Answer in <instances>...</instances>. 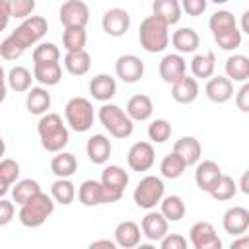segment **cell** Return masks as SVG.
Segmentation results:
<instances>
[{"mask_svg":"<svg viewBox=\"0 0 249 249\" xmlns=\"http://www.w3.org/2000/svg\"><path fill=\"white\" fill-rule=\"evenodd\" d=\"M37 132L41 138V146L51 154L62 152L70 140L68 128L58 113H45L37 123Z\"/></svg>","mask_w":249,"mask_h":249,"instance_id":"obj_1","label":"cell"},{"mask_svg":"<svg viewBox=\"0 0 249 249\" xmlns=\"http://www.w3.org/2000/svg\"><path fill=\"white\" fill-rule=\"evenodd\" d=\"M138 39L144 51L161 53L169 43V23L156 14L144 18L138 29Z\"/></svg>","mask_w":249,"mask_h":249,"instance_id":"obj_2","label":"cell"},{"mask_svg":"<svg viewBox=\"0 0 249 249\" xmlns=\"http://www.w3.org/2000/svg\"><path fill=\"white\" fill-rule=\"evenodd\" d=\"M54 198H53V195L49 196L47 193H39L37 196H33L29 202H25V204H21L19 206V214H18V218H19V222L25 226V228H39V226H43L45 222H47V218L54 212Z\"/></svg>","mask_w":249,"mask_h":249,"instance_id":"obj_3","label":"cell"},{"mask_svg":"<svg viewBox=\"0 0 249 249\" xmlns=\"http://www.w3.org/2000/svg\"><path fill=\"white\" fill-rule=\"evenodd\" d=\"M97 119L115 138H128L134 130V121L128 117L126 111H123L115 103H103L99 107Z\"/></svg>","mask_w":249,"mask_h":249,"instance_id":"obj_4","label":"cell"},{"mask_svg":"<svg viewBox=\"0 0 249 249\" xmlns=\"http://www.w3.org/2000/svg\"><path fill=\"white\" fill-rule=\"evenodd\" d=\"M47 31H49V23L43 16H29V18L21 19V23L10 33V37L25 53L29 47L39 45V41L47 35Z\"/></svg>","mask_w":249,"mask_h":249,"instance_id":"obj_5","label":"cell"},{"mask_svg":"<svg viewBox=\"0 0 249 249\" xmlns=\"http://www.w3.org/2000/svg\"><path fill=\"white\" fill-rule=\"evenodd\" d=\"M66 124L76 132H88L93 126V105L86 97H72L64 105Z\"/></svg>","mask_w":249,"mask_h":249,"instance_id":"obj_6","label":"cell"},{"mask_svg":"<svg viewBox=\"0 0 249 249\" xmlns=\"http://www.w3.org/2000/svg\"><path fill=\"white\" fill-rule=\"evenodd\" d=\"M163 193H165L163 181L160 177H156V175H146V177H142L138 181L132 196H134L136 206L146 208V210H152V208H156V204L161 202Z\"/></svg>","mask_w":249,"mask_h":249,"instance_id":"obj_7","label":"cell"},{"mask_svg":"<svg viewBox=\"0 0 249 249\" xmlns=\"http://www.w3.org/2000/svg\"><path fill=\"white\" fill-rule=\"evenodd\" d=\"M101 185H103V196L105 204L121 200L126 185H128V173L121 165H107L101 171Z\"/></svg>","mask_w":249,"mask_h":249,"instance_id":"obj_8","label":"cell"},{"mask_svg":"<svg viewBox=\"0 0 249 249\" xmlns=\"http://www.w3.org/2000/svg\"><path fill=\"white\" fill-rule=\"evenodd\" d=\"M58 18L64 27H86L89 21V8L82 0H66L58 10Z\"/></svg>","mask_w":249,"mask_h":249,"instance_id":"obj_9","label":"cell"},{"mask_svg":"<svg viewBox=\"0 0 249 249\" xmlns=\"http://www.w3.org/2000/svg\"><path fill=\"white\" fill-rule=\"evenodd\" d=\"M189 239H191V245L195 249H220L222 247V239L218 237L214 226L210 222H204V220L191 226Z\"/></svg>","mask_w":249,"mask_h":249,"instance_id":"obj_10","label":"cell"},{"mask_svg":"<svg viewBox=\"0 0 249 249\" xmlns=\"http://www.w3.org/2000/svg\"><path fill=\"white\" fill-rule=\"evenodd\" d=\"M156 161V152L150 142H134L126 154V163L132 171H148Z\"/></svg>","mask_w":249,"mask_h":249,"instance_id":"obj_11","label":"cell"},{"mask_svg":"<svg viewBox=\"0 0 249 249\" xmlns=\"http://www.w3.org/2000/svg\"><path fill=\"white\" fill-rule=\"evenodd\" d=\"M115 74L124 84H136L144 76V62L136 54H121L115 62Z\"/></svg>","mask_w":249,"mask_h":249,"instance_id":"obj_12","label":"cell"},{"mask_svg":"<svg viewBox=\"0 0 249 249\" xmlns=\"http://www.w3.org/2000/svg\"><path fill=\"white\" fill-rule=\"evenodd\" d=\"M101 25L109 37H123L130 27V16L123 8H111L103 14Z\"/></svg>","mask_w":249,"mask_h":249,"instance_id":"obj_13","label":"cell"},{"mask_svg":"<svg viewBox=\"0 0 249 249\" xmlns=\"http://www.w3.org/2000/svg\"><path fill=\"white\" fill-rule=\"evenodd\" d=\"M222 226L226 233L231 235H243L249 230V210L243 206H231L222 216Z\"/></svg>","mask_w":249,"mask_h":249,"instance_id":"obj_14","label":"cell"},{"mask_svg":"<svg viewBox=\"0 0 249 249\" xmlns=\"http://www.w3.org/2000/svg\"><path fill=\"white\" fill-rule=\"evenodd\" d=\"M187 74V62L181 54L177 53H171V54H165L160 62V76L165 84H175L177 80H181L183 76Z\"/></svg>","mask_w":249,"mask_h":249,"instance_id":"obj_15","label":"cell"},{"mask_svg":"<svg viewBox=\"0 0 249 249\" xmlns=\"http://www.w3.org/2000/svg\"><path fill=\"white\" fill-rule=\"evenodd\" d=\"M142 233L144 237H148L150 241H161L167 235V228H169V220L161 214V212H148L142 222H140Z\"/></svg>","mask_w":249,"mask_h":249,"instance_id":"obj_16","label":"cell"},{"mask_svg":"<svg viewBox=\"0 0 249 249\" xmlns=\"http://www.w3.org/2000/svg\"><path fill=\"white\" fill-rule=\"evenodd\" d=\"M204 93L212 103H226L233 97V82L228 76H212L206 82Z\"/></svg>","mask_w":249,"mask_h":249,"instance_id":"obj_17","label":"cell"},{"mask_svg":"<svg viewBox=\"0 0 249 249\" xmlns=\"http://www.w3.org/2000/svg\"><path fill=\"white\" fill-rule=\"evenodd\" d=\"M222 177V169H220V165L216 163V161H212V160H204V161H200L198 165H196V169H195V183H196V187L200 189V191H204V193H210V189L216 185V181Z\"/></svg>","mask_w":249,"mask_h":249,"instance_id":"obj_18","label":"cell"},{"mask_svg":"<svg viewBox=\"0 0 249 249\" xmlns=\"http://www.w3.org/2000/svg\"><path fill=\"white\" fill-rule=\"evenodd\" d=\"M111 140L105 136V134H93L88 138V144H86V152H88V158L91 163L95 165H103L109 156H111Z\"/></svg>","mask_w":249,"mask_h":249,"instance_id":"obj_19","label":"cell"},{"mask_svg":"<svg viewBox=\"0 0 249 249\" xmlns=\"http://www.w3.org/2000/svg\"><path fill=\"white\" fill-rule=\"evenodd\" d=\"M142 228L132 222V220H124L121 222L117 228H115V241L119 247L123 249H132L140 243V237H142Z\"/></svg>","mask_w":249,"mask_h":249,"instance_id":"obj_20","label":"cell"},{"mask_svg":"<svg viewBox=\"0 0 249 249\" xmlns=\"http://www.w3.org/2000/svg\"><path fill=\"white\" fill-rule=\"evenodd\" d=\"M171 97L177 103H183V105L193 103L198 97V82H196V78L185 74L181 80H177L171 86Z\"/></svg>","mask_w":249,"mask_h":249,"instance_id":"obj_21","label":"cell"},{"mask_svg":"<svg viewBox=\"0 0 249 249\" xmlns=\"http://www.w3.org/2000/svg\"><path fill=\"white\" fill-rule=\"evenodd\" d=\"M89 93L97 101H109L117 93V82L109 74H97L89 80Z\"/></svg>","mask_w":249,"mask_h":249,"instance_id":"obj_22","label":"cell"},{"mask_svg":"<svg viewBox=\"0 0 249 249\" xmlns=\"http://www.w3.org/2000/svg\"><path fill=\"white\" fill-rule=\"evenodd\" d=\"M173 152L177 156H181V160L189 165L198 163L200 156H202V146L195 136H181L175 144H173Z\"/></svg>","mask_w":249,"mask_h":249,"instance_id":"obj_23","label":"cell"},{"mask_svg":"<svg viewBox=\"0 0 249 249\" xmlns=\"http://www.w3.org/2000/svg\"><path fill=\"white\" fill-rule=\"evenodd\" d=\"M78 200H80L84 206L105 204V196H103V185H101V181L86 179V181L78 187Z\"/></svg>","mask_w":249,"mask_h":249,"instance_id":"obj_24","label":"cell"},{"mask_svg":"<svg viewBox=\"0 0 249 249\" xmlns=\"http://www.w3.org/2000/svg\"><path fill=\"white\" fill-rule=\"evenodd\" d=\"M126 113L132 121H148L154 113V103L148 95L136 93L126 101Z\"/></svg>","mask_w":249,"mask_h":249,"instance_id":"obj_25","label":"cell"},{"mask_svg":"<svg viewBox=\"0 0 249 249\" xmlns=\"http://www.w3.org/2000/svg\"><path fill=\"white\" fill-rule=\"evenodd\" d=\"M171 43L179 53H195L200 45V37L193 27H179L173 31Z\"/></svg>","mask_w":249,"mask_h":249,"instance_id":"obj_26","label":"cell"},{"mask_svg":"<svg viewBox=\"0 0 249 249\" xmlns=\"http://www.w3.org/2000/svg\"><path fill=\"white\" fill-rule=\"evenodd\" d=\"M64 68L72 76H84V74H88L89 68H91V56H89V53L86 49L66 53V56H64Z\"/></svg>","mask_w":249,"mask_h":249,"instance_id":"obj_27","label":"cell"},{"mask_svg":"<svg viewBox=\"0 0 249 249\" xmlns=\"http://www.w3.org/2000/svg\"><path fill=\"white\" fill-rule=\"evenodd\" d=\"M33 76L39 84L43 86H56L62 78V68L60 62H41V64H33Z\"/></svg>","mask_w":249,"mask_h":249,"instance_id":"obj_28","label":"cell"},{"mask_svg":"<svg viewBox=\"0 0 249 249\" xmlns=\"http://www.w3.org/2000/svg\"><path fill=\"white\" fill-rule=\"evenodd\" d=\"M25 107L31 115H45L51 107V93L45 88H31L25 95Z\"/></svg>","mask_w":249,"mask_h":249,"instance_id":"obj_29","label":"cell"},{"mask_svg":"<svg viewBox=\"0 0 249 249\" xmlns=\"http://www.w3.org/2000/svg\"><path fill=\"white\" fill-rule=\"evenodd\" d=\"M78 169V160L70 152H56V156L51 160V171L56 177L70 179Z\"/></svg>","mask_w":249,"mask_h":249,"instance_id":"obj_30","label":"cell"},{"mask_svg":"<svg viewBox=\"0 0 249 249\" xmlns=\"http://www.w3.org/2000/svg\"><path fill=\"white\" fill-rule=\"evenodd\" d=\"M226 76L231 82H247L249 80V56L233 54L226 60Z\"/></svg>","mask_w":249,"mask_h":249,"instance_id":"obj_31","label":"cell"},{"mask_svg":"<svg viewBox=\"0 0 249 249\" xmlns=\"http://www.w3.org/2000/svg\"><path fill=\"white\" fill-rule=\"evenodd\" d=\"M181 2L179 0H154L152 2V14L165 19L169 25H175L181 19Z\"/></svg>","mask_w":249,"mask_h":249,"instance_id":"obj_32","label":"cell"},{"mask_svg":"<svg viewBox=\"0 0 249 249\" xmlns=\"http://www.w3.org/2000/svg\"><path fill=\"white\" fill-rule=\"evenodd\" d=\"M33 80H35V76H33L25 66H14V68H10V72H8V76H6L8 86H10L14 91H18V93L29 91Z\"/></svg>","mask_w":249,"mask_h":249,"instance_id":"obj_33","label":"cell"},{"mask_svg":"<svg viewBox=\"0 0 249 249\" xmlns=\"http://www.w3.org/2000/svg\"><path fill=\"white\" fill-rule=\"evenodd\" d=\"M216 68V56L212 51L202 53V54H195V58L191 60V72L195 78H212Z\"/></svg>","mask_w":249,"mask_h":249,"instance_id":"obj_34","label":"cell"},{"mask_svg":"<svg viewBox=\"0 0 249 249\" xmlns=\"http://www.w3.org/2000/svg\"><path fill=\"white\" fill-rule=\"evenodd\" d=\"M19 177V163L12 158H4L0 161V195L4 196Z\"/></svg>","mask_w":249,"mask_h":249,"instance_id":"obj_35","label":"cell"},{"mask_svg":"<svg viewBox=\"0 0 249 249\" xmlns=\"http://www.w3.org/2000/svg\"><path fill=\"white\" fill-rule=\"evenodd\" d=\"M51 195L53 198L62 204V206H68L74 202L76 198V185L70 181V179H64V177H58L53 185H51Z\"/></svg>","mask_w":249,"mask_h":249,"instance_id":"obj_36","label":"cell"},{"mask_svg":"<svg viewBox=\"0 0 249 249\" xmlns=\"http://www.w3.org/2000/svg\"><path fill=\"white\" fill-rule=\"evenodd\" d=\"M160 212H161L169 222H179V220L185 216L187 208H185V202H183V198H181L179 195H167V196H163L161 202H160Z\"/></svg>","mask_w":249,"mask_h":249,"instance_id":"obj_37","label":"cell"},{"mask_svg":"<svg viewBox=\"0 0 249 249\" xmlns=\"http://www.w3.org/2000/svg\"><path fill=\"white\" fill-rule=\"evenodd\" d=\"M41 193V187H39V183L35 181V179H21V181H18L16 185H14V189H12V198H14V202L16 204H25V202H29L33 196H37Z\"/></svg>","mask_w":249,"mask_h":249,"instance_id":"obj_38","label":"cell"},{"mask_svg":"<svg viewBox=\"0 0 249 249\" xmlns=\"http://www.w3.org/2000/svg\"><path fill=\"white\" fill-rule=\"evenodd\" d=\"M86 41H88L86 27H64V31H62V47L66 49V53L82 51L86 47Z\"/></svg>","mask_w":249,"mask_h":249,"instance_id":"obj_39","label":"cell"},{"mask_svg":"<svg viewBox=\"0 0 249 249\" xmlns=\"http://www.w3.org/2000/svg\"><path fill=\"white\" fill-rule=\"evenodd\" d=\"M187 169V163L181 160V156H177L175 152L163 156L161 163H160V171L165 179H177L183 175V171Z\"/></svg>","mask_w":249,"mask_h":249,"instance_id":"obj_40","label":"cell"},{"mask_svg":"<svg viewBox=\"0 0 249 249\" xmlns=\"http://www.w3.org/2000/svg\"><path fill=\"white\" fill-rule=\"evenodd\" d=\"M235 193H237V183L230 175L222 173V177L216 181V185L210 189L208 195L212 198H216V200H230V198H233Z\"/></svg>","mask_w":249,"mask_h":249,"instance_id":"obj_41","label":"cell"},{"mask_svg":"<svg viewBox=\"0 0 249 249\" xmlns=\"http://www.w3.org/2000/svg\"><path fill=\"white\" fill-rule=\"evenodd\" d=\"M208 27H210L212 35H216V33H222V31H228V29L237 27V23H235V18H233L231 12H228V10H218V12H214V14L210 16Z\"/></svg>","mask_w":249,"mask_h":249,"instance_id":"obj_42","label":"cell"},{"mask_svg":"<svg viewBox=\"0 0 249 249\" xmlns=\"http://www.w3.org/2000/svg\"><path fill=\"white\" fill-rule=\"evenodd\" d=\"M33 64H41V62H58L60 60V51L54 43H39L33 53H31Z\"/></svg>","mask_w":249,"mask_h":249,"instance_id":"obj_43","label":"cell"},{"mask_svg":"<svg viewBox=\"0 0 249 249\" xmlns=\"http://www.w3.org/2000/svg\"><path fill=\"white\" fill-rule=\"evenodd\" d=\"M148 136H150L152 142L163 144V142H167L169 136H171V124H169L165 119H156V121H152L150 126H148Z\"/></svg>","mask_w":249,"mask_h":249,"instance_id":"obj_44","label":"cell"},{"mask_svg":"<svg viewBox=\"0 0 249 249\" xmlns=\"http://www.w3.org/2000/svg\"><path fill=\"white\" fill-rule=\"evenodd\" d=\"M214 41L218 43L220 49L224 51H233L241 45V31L237 27L233 29H228V31H222V33H216L214 35Z\"/></svg>","mask_w":249,"mask_h":249,"instance_id":"obj_45","label":"cell"},{"mask_svg":"<svg viewBox=\"0 0 249 249\" xmlns=\"http://www.w3.org/2000/svg\"><path fill=\"white\" fill-rule=\"evenodd\" d=\"M8 4L16 19H25L35 10V0H8Z\"/></svg>","mask_w":249,"mask_h":249,"instance_id":"obj_46","label":"cell"},{"mask_svg":"<svg viewBox=\"0 0 249 249\" xmlns=\"http://www.w3.org/2000/svg\"><path fill=\"white\" fill-rule=\"evenodd\" d=\"M0 54H2V58L4 60H18L21 54H23V51L18 47V43L8 35L2 43H0Z\"/></svg>","mask_w":249,"mask_h":249,"instance_id":"obj_47","label":"cell"},{"mask_svg":"<svg viewBox=\"0 0 249 249\" xmlns=\"http://www.w3.org/2000/svg\"><path fill=\"white\" fill-rule=\"evenodd\" d=\"M206 6H208V0H181V8L187 16H200L206 12Z\"/></svg>","mask_w":249,"mask_h":249,"instance_id":"obj_48","label":"cell"},{"mask_svg":"<svg viewBox=\"0 0 249 249\" xmlns=\"http://www.w3.org/2000/svg\"><path fill=\"white\" fill-rule=\"evenodd\" d=\"M161 249H185L187 247V239L181 233H167L161 241H160Z\"/></svg>","mask_w":249,"mask_h":249,"instance_id":"obj_49","label":"cell"},{"mask_svg":"<svg viewBox=\"0 0 249 249\" xmlns=\"http://www.w3.org/2000/svg\"><path fill=\"white\" fill-rule=\"evenodd\" d=\"M235 107L243 113H249V82H245L235 93Z\"/></svg>","mask_w":249,"mask_h":249,"instance_id":"obj_50","label":"cell"},{"mask_svg":"<svg viewBox=\"0 0 249 249\" xmlns=\"http://www.w3.org/2000/svg\"><path fill=\"white\" fill-rule=\"evenodd\" d=\"M14 212H16L14 202H10V200L2 198V200H0V226L10 224V220L14 218Z\"/></svg>","mask_w":249,"mask_h":249,"instance_id":"obj_51","label":"cell"},{"mask_svg":"<svg viewBox=\"0 0 249 249\" xmlns=\"http://www.w3.org/2000/svg\"><path fill=\"white\" fill-rule=\"evenodd\" d=\"M12 16V10H10V4L8 0H2V21H0V29H6L8 27V21H10Z\"/></svg>","mask_w":249,"mask_h":249,"instance_id":"obj_52","label":"cell"},{"mask_svg":"<svg viewBox=\"0 0 249 249\" xmlns=\"http://www.w3.org/2000/svg\"><path fill=\"white\" fill-rule=\"evenodd\" d=\"M231 249H249V235H237L231 241Z\"/></svg>","mask_w":249,"mask_h":249,"instance_id":"obj_53","label":"cell"},{"mask_svg":"<svg viewBox=\"0 0 249 249\" xmlns=\"http://www.w3.org/2000/svg\"><path fill=\"white\" fill-rule=\"evenodd\" d=\"M89 247H91V249H97V247L115 249V247H119V245H117V241H111V239H97V241H91V243H89Z\"/></svg>","mask_w":249,"mask_h":249,"instance_id":"obj_54","label":"cell"},{"mask_svg":"<svg viewBox=\"0 0 249 249\" xmlns=\"http://www.w3.org/2000/svg\"><path fill=\"white\" fill-rule=\"evenodd\" d=\"M239 189H241V193H245V195H249V169L241 175V179H239V185H237Z\"/></svg>","mask_w":249,"mask_h":249,"instance_id":"obj_55","label":"cell"},{"mask_svg":"<svg viewBox=\"0 0 249 249\" xmlns=\"http://www.w3.org/2000/svg\"><path fill=\"white\" fill-rule=\"evenodd\" d=\"M241 31L249 35V10H245L241 16Z\"/></svg>","mask_w":249,"mask_h":249,"instance_id":"obj_56","label":"cell"},{"mask_svg":"<svg viewBox=\"0 0 249 249\" xmlns=\"http://www.w3.org/2000/svg\"><path fill=\"white\" fill-rule=\"evenodd\" d=\"M210 2H214V4H226L228 0H210Z\"/></svg>","mask_w":249,"mask_h":249,"instance_id":"obj_57","label":"cell"},{"mask_svg":"<svg viewBox=\"0 0 249 249\" xmlns=\"http://www.w3.org/2000/svg\"><path fill=\"white\" fill-rule=\"evenodd\" d=\"M247 49H249V45H247Z\"/></svg>","mask_w":249,"mask_h":249,"instance_id":"obj_58","label":"cell"}]
</instances>
